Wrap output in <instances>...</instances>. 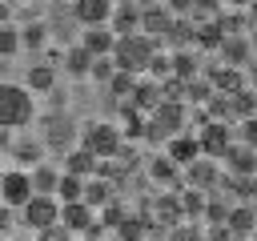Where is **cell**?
I'll return each instance as SVG.
<instances>
[{"label":"cell","instance_id":"cell-30","mask_svg":"<svg viewBox=\"0 0 257 241\" xmlns=\"http://www.w3.org/2000/svg\"><path fill=\"white\" fill-rule=\"evenodd\" d=\"M28 181H32V193H52V189H56V181H60V169H52V165L36 161V165L28 169Z\"/></svg>","mask_w":257,"mask_h":241},{"label":"cell","instance_id":"cell-31","mask_svg":"<svg viewBox=\"0 0 257 241\" xmlns=\"http://www.w3.org/2000/svg\"><path fill=\"white\" fill-rule=\"evenodd\" d=\"M177 201H181V217H189V221H201V209H205V189H193V185H185V189L177 193Z\"/></svg>","mask_w":257,"mask_h":241},{"label":"cell","instance_id":"cell-47","mask_svg":"<svg viewBox=\"0 0 257 241\" xmlns=\"http://www.w3.org/2000/svg\"><path fill=\"white\" fill-rule=\"evenodd\" d=\"M245 84H249V88H257V56L245 64Z\"/></svg>","mask_w":257,"mask_h":241},{"label":"cell","instance_id":"cell-17","mask_svg":"<svg viewBox=\"0 0 257 241\" xmlns=\"http://www.w3.org/2000/svg\"><path fill=\"white\" fill-rule=\"evenodd\" d=\"M145 173H149V181L161 185V189H177V181H181V165L169 161V153H157V157L145 165Z\"/></svg>","mask_w":257,"mask_h":241},{"label":"cell","instance_id":"cell-32","mask_svg":"<svg viewBox=\"0 0 257 241\" xmlns=\"http://www.w3.org/2000/svg\"><path fill=\"white\" fill-rule=\"evenodd\" d=\"M165 241H205V225H201V221L181 217L177 225H169V229H165Z\"/></svg>","mask_w":257,"mask_h":241},{"label":"cell","instance_id":"cell-26","mask_svg":"<svg viewBox=\"0 0 257 241\" xmlns=\"http://www.w3.org/2000/svg\"><path fill=\"white\" fill-rule=\"evenodd\" d=\"M112 233H116V237H124V241H145V237L153 233V221L128 209V213H124V221H120V225H116Z\"/></svg>","mask_w":257,"mask_h":241},{"label":"cell","instance_id":"cell-19","mask_svg":"<svg viewBox=\"0 0 257 241\" xmlns=\"http://www.w3.org/2000/svg\"><path fill=\"white\" fill-rule=\"evenodd\" d=\"M60 157H64V173H72V177H92V173L100 169V157L88 153L84 145H72V149L60 153Z\"/></svg>","mask_w":257,"mask_h":241},{"label":"cell","instance_id":"cell-59","mask_svg":"<svg viewBox=\"0 0 257 241\" xmlns=\"http://www.w3.org/2000/svg\"><path fill=\"white\" fill-rule=\"evenodd\" d=\"M28 4H40V0H28Z\"/></svg>","mask_w":257,"mask_h":241},{"label":"cell","instance_id":"cell-44","mask_svg":"<svg viewBox=\"0 0 257 241\" xmlns=\"http://www.w3.org/2000/svg\"><path fill=\"white\" fill-rule=\"evenodd\" d=\"M233 233H229V225L225 221H213V225H205V241H229Z\"/></svg>","mask_w":257,"mask_h":241},{"label":"cell","instance_id":"cell-7","mask_svg":"<svg viewBox=\"0 0 257 241\" xmlns=\"http://www.w3.org/2000/svg\"><path fill=\"white\" fill-rule=\"evenodd\" d=\"M28 197H32L28 169H24V165H20V169H4V173H0V201L12 205V209H20Z\"/></svg>","mask_w":257,"mask_h":241},{"label":"cell","instance_id":"cell-2","mask_svg":"<svg viewBox=\"0 0 257 241\" xmlns=\"http://www.w3.org/2000/svg\"><path fill=\"white\" fill-rule=\"evenodd\" d=\"M189 129V112H185V100H157L149 112H145V141L149 145H165L173 133Z\"/></svg>","mask_w":257,"mask_h":241},{"label":"cell","instance_id":"cell-42","mask_svg":"<svg viewBox=\"0 0 257 241\" xmlns=\"http://www.w3.org/2000/svg\"><path fill=\"white\" fill-rule=\"evenodd\" d=\"M36 241H72V233L60 225V221H52V225H44V229H36Z\"/></svg>","mask_w":257,"mask_h":241},{"label":"cell","instance_id":"cell-6","mask_svg":"<svg viewBox=\"0 0 257 241\" xmlns=\"http://www.w3.org/2000/svg\"><path fill=\"white\" fill-rule=\"evenodd\" d=\"M56 213H60V201H56L52 193H32V197L20 205V225H28V229L36 233V229L52 225Z\"/></svg>","mask_w":257,"mask_h":241},{"label":"cell","instance_id":"cell-38","mask_svg":"<svg viewBox=\"0 0 257 241\" xmlns=\"http://www.w3.org/2000/svg\"><path fill=\"white\" fill-rule=\"evenodd\" d=\"M233 141H241V145L257 149V112H249V116L233 120Z\"/></svg>","mask_w":257,"mask_h":241},{"label":"cell","instance_id":"cell-16","mask_svg":"<svg viewBox=\"0 0 257 241\" xmlns=\"http://www.w3.org/2000/svg\"><path fill=\"white\" fill-rule=\"evenodd\" d=\"M56 221H60L68 233H84V229L96 221V209H88L84 201H64L60 213H56Z\"/></svg>","mask_w":257,"mask_h":241},{"label":"cell","instance_id":"cell-55","mask_svg":"<svg viewBox=\"0 0 257 241\" xmlns=\"http://www.w3.org/2000/svg\"><path fill=\"white\" fill-rule=\"evenodd\" d=\"M100 241H124V237H116V233H112V237H100Z\"/></svg>","mask_w":257,"mask_h":241},{"label":"cell","instance_id":"cell-53","mask_svg":"<svg viewBox=\"0 0 257 241\" xmlns=\"http://www.w3.org/2000/svg\"><path fill=\"white\" fill-rule=\"evenodd\" d=\"M137 4H141V8H149V4H161V0H137Z\"/></svg>","mask_w":257,"mask_h":241},{"label":"cell","instance_id":"cell-11","mask_svg":"<svg viewBox=\"0 0 257 241\" xmlns=\"http://www.w3.org/2000/svg\"><path fill=\"white\" fill-rule=\"evenodd\" d=\"M217 52H221V64H233V68H245L253 60V48H249L245 32H225L221 44H217Z\"/></svg>","mask_w":257,"mask_h":241},{"label":"cell","instance_id":"cell-3","mask_svg":"<svg viewBox=\"0 0 257 241\" xmlns=\"http://www.w3.org/2000/svg\"><path fill=\"white\" fill-rule=\"evenodd\" d=\"M153 52H157V44H153L145 32H124V36H116V40H112V52H108V56H112V64H116V68L137 72V76H141V72L149 68V56H153Z\"/></svg>","mask_w":257,"mask_h":241},{"label":"cell","instance_id":"cell-29","mask_svg":"<svg viewBox=\"0 0 257 241\" xmlns=\"http://www.w3.org/2000/svg\"><path fill=\"white\" fill-rule=\"evenodd\" d=\"M120 116H124L120 137H128V141H145V112H141V108H133L128 100H120Z\"/></svg>","mask_w":257,"mask_h":241},{"label":"cell","instance_id":"cell-21","mask_svg":"<svg viewBox=\"0 0 257 241\" xmlns=\"http://www.w3.org/2000/svg\"><path fill=\"white\" fill-rule=\"evenodd\" d=\"M8 149V157L16 161V165H36L40 157H44V141L40 137H28V133H20L12 145H4Z\"/></svg>","mask_w":257,"mask_h":241},{"label":"cell","instance_id":"cell-37","mask_svg":"<svg viewBox=\"0 0 257 241\" xmlns=\"http://www.w3.org/2000/svg\"><path fill=\"white\" fill-rule=\"evenodd\" d=\"M124 213H128V209H124V201H120V197H112L108 205H100V209H96V221H100L104 229H116V225L124 221Z\"/></svg>","mask_w":257,"mask_h":241},{"label":"cell","instance_id":"cell-39","mask_svg":"<svg viewBox=\"0 0 257 241\" xmlns=\"http://www.w3.org/2000/svg\"><path fill=\"white\" fill-rule=\"evenodd\" d=\"M16 52H20V28L12 20H4L0 24V56H16Z\"/></svg>","mask_w":257,"mask_h":241},{"label":"cell","instance_id":"cell-27","mask_svg":"<svg viewBox=\"0 0 257 241\" xmlns=\"http://www.w3.org/2000/svg\"><path fill=\"white\" fill-rule=\"evenodd\" d=\"M88 64H92V52H88L84 44L64 48V72H68L72 80H84V76H88Z\"/></svg>","mask_w":257,"mask_h":241},{"label":"cell","instance_id":"cell-52","mask_svg":"<svg viewBox=\"0 0 257 241\" xmlns=\"http://www.w3.org/2000/svg\"><path fill=\"white\" fill-rule=\"evenodd\" d=\"M221 4H225V8H245L249 0H221Z\"/></svg>","mask_w":257,"mask_h":241},{"label":"cell","instance_id":"cell-40","mask_svg":"<svg viewBox=\"0 0 257 241\" xmlns=\"http://www.w3.org/2000/svg\"><path fill=\"white\" fill-rule=\"evenodd\" d=\"M116 72V64H112V56L108 52H100V56H92V64H88V76L96 80V84H104L108 76Z\"/></svg>","mask_w":257,"mask_h":241},{"label":"cell","instance_id":"cell-51","mask_svg":"<svg viewBox=\"0 0 257 241\" xmlns=\"http://www.w3.org/2000/svg\"><path fill=\"white\" fill-rule=\"evenodd\" d=\"M245 8H249V24H257V0H249Z\"/></svg>","mask_w":257,"mask_h":241},{"label":"cell","instance_id":"cell-4","mask_svg":"<svg viewBox=\"0 0 257 241\" xmlns=\"http://www.w3.org/2000/svg\"><path fill=\"white\" fill-rule=\"evenodd\" d=\"M76 145H84V149L96 153V157H112V153L124 145V137H120V125H112V120H92V125L80 129V141H76Z\"/></svg>","mask_w":257,"mask_h":241},{"label":"cell","instance_id":"cell-18","mask_svg":"<svg viewBox=\"0 0 257 241\" xmlns=\"http://www.w3.org/2000/svg\"><path fill=\"white\" fill-rule=\"evenodd\" d=\"M137 20H141V4H137V0H112L108 28H112L116 36H124V32H137Z\"/></svg>","mask_w":257,"mask_h":241},{"label":"cell","instance_id":"cell-60","mask_svg":"<svg viewBox=\"0 0 257 241\" xmlns=\"http://www.w3.org/2000/svg\"><path fill=\"white\" fill-rule=\"evenodd\" d=\"M0 241H4V237H0Z\"/></svg>","mask_w":257,"mask_h":241},{"label":"cell","instance_id":"cell-10","mask_svg":"<svg viewBox=\"0 0 257 241\" xmlns=\"http://www.w3.org/2000/svg\"><path fill=\"white\" fill-rule=\"evenodd\" d=\"M217 181H221V161L217 157H193L189 165H185V185H193V189H217Z\"/></svg>","mask_w":257,"mask_h":241},{"label":"cell","instance_id":"cell-56","mask_svg":"<svg viewBox=\"0 0 257 241\" xmlns=\"http://www.w3.org/2000/svg\"><path fill=\"white\" fill-rule=\"evenodd\" d=\"M249 241H257V225H253V233H249Z\"/></svg>","mask_w":257,"mask_h":241},{"label":"cell","instance_id":"cell-20","mask_svg":"<svg viewBox=\"0 0 257 241\" xmlns=\"http://www.w3.org/2000/svg\"><path fill=\"white\" fill-rule=\"evenodd\" d=\"M225 225H229L233 237H249L253 225H257V205H249V201H233V209L225 213Z\"/></svg>","mask_w":257,"mask_h":241},{"label":"cell","instance_id":"cell-45","mask_svg":"<svg viewBox=\"0 0 257 241\" xmlns=\"http://www.w3.org/2000/svg\"><path fill=\"white\" fill-rule=\"evenodd\" d=\"M12 225H16V209H12V205H4V201H0V237H4V233H8V229H12Z\"/></svg>","mask_w":257,"mask_h":241},{"label":"cell","instance_id":"cell-46","mask_svg":"<svg viewBox=\"0 0 257 241\" xmlns=\"http://www.w3.org/2000/svg\"><path fill=\"white\" fill-rule=\"evenodd\" d=\"M165 8H169L173 16H189V12H193V0H165Z\"/></svg>","mask_w":257,"mask_h":241},{"label":"cell","instance_id":"cell-35","mask_svg":"<svg viewBox=\"0 0 257 241\" xmlns=\"http://www.w3.org/2000/svg\"><path fill=\"white\" fill-rule=\"evenodd\" d=\"M48 24L44 20H36V24H24L20 28V48H28V52H36V48H44V40H48Z\"/></svg>","mask_w":257,"mask_h":241},{"label":"cell","instance_id":"cell-15","mask_svg":"<svg viewBox=\"0 0 257 241\" xmlns=\"http://www.w3.org/2000/svg\"><path fill=\"white\" fill-rule=\"evenodd\" d=\"M165 153H169V161H177L181 169L193 161V157H201V145H197V133H189V129H181V133H173L169 141H165Z\"/></svg>","mask_w":257,"mask_h":241},{"label":"cell","instance_id":"cell-49","mask_svg":"<svg viewBox=\"0 0 257 241\" xmlns=\"http://www.w3.org/2000/svg\"><path fill=\"white\" fill-rule=\"evenodd\" d=\"M4 20H12V4H8V0H0V24H4Z\"/></svg>","mask_w":257,"mask_h":241},{"label":"cell","instance_id":"cell-36","mask_svg":"<svg viewBox=\"0 0 257 241\" xmlns=\"http://www.w3.org/2000/svg\"><path fill=\"white\" fill-rule=\"evenodd\" d=\"M133 84H137V72H124V68H116V72L104 80V88H108L112 100H124V96L133 92Z\"/></svg>","mask_w":257,"mask_h":241},{"label":"cell","instance_id":"cell-50","mask_svg":"<svg viewBox=\"0 0 257 241\" xmlns=\"http://www.w3.org/2000/svg\"><path fill=\"white\" fill-rule=\"evenodd\" d=\"M245 36H249V48H253V56H257V24H249V32H245Z\"/></svg>","mask_w":257,"mask_h":241},{"label":"cell","instance_id":"cell-41","mask_svg":"<svg viewBox=\"0 0 257 241\" xmlns=\"http://www.w3.org/2000/svg\"><path fill=\"white\" fill-rule=\"evenodd\" d=\"M145 72H149L153 80L169 76V72H173V64H169V52H153V56H149V68H145Z\"/></svg>","mask_w":257,"mask_h":241},{"label":"cell","instance_id":"cell-14","mask_svg":"<svg viewBox=\"0 0 257 241\" xmlns=\"http://www.w3.org/2000/svg\"><path fill=\"white\" fill-rule=\"evenodd\" d=\"M201 72L209 76L213 92H237V88H245V68H233V64H209V68H201Z\"/></svg>","mask_w":257,"mask_h":241},{"label":"cell","instance_id":"cell-58","mask_svg":"<svg viewBox=\"0 0 257 241\" xmlns=\"http://www.w3.org/2000/svg\"><path fill=\"white\" fill-rule=\"evenodd\" d=\"M253 173H257V161H253Z\"/></svg>","mask_w":257,"mask_h":241},{"label":"cell","instance_id":"cell-8","mask_svg":"<svg viewBox=\"0 0 257 241\" xmlns=\"http://www.w3.org/2000/svg\"><path fill=\"white\" fill-rule=\"evenodd\" d=\"M173 28V12L165 8V0L161 4H149V8H141V20H137V32H145L153 44H165V32Z\"/></svg>","mask_w":257,"mask_h":241},{"label":"cell","instance_id":"cell-28","mask_svg":"<svg viewBox=\"0 0 257 241\" xmlns=\"http://www.w3.org/2000/svg\"><path fill=\"white\" fill-rule=\"evenodd\" d=\"M169 64H173V76H181V80H189V76L201 72V56L193 48H173L169 52Z\"/></svg>","mask_w":257,"mask_h":241},{"label":"cell","instance_id":"cell-48","mask_svg":"<svg viewBox=\"0 0 257 241\" xmlns=\"http://www.w3.org/2000/svg\"><path fill=\"white\" fill-rule=\"evenodd\" d=\"M245 201H249V205H257V173L249 177V193H245Z\"/></svg>","mask_w":257,"mask_h":241},{"label":"cell","instance_id":"cell-24","mask_svg":"<svg viewBox=\"0 0 257 241\" xmlns=\"http://www.w3.org/2000/svg\"><path fill=\"white\" fill-rule=\"evenodd\" d=\"M133 108H141V112H149L157 100H161V84L153 80V76H137V84H133V92L124 96Z\"/></svg>","mask_w":257,"mask_h":241},{"label":"cell","instance_id":"cell-43","mask_svg":"<svg viewBox=\"0 0 257 241\" xmlns=\"http://www.w3.org/2000/svg\"><path fill=\"white\" fill-rule=\"evenodd\" d=\"M221 8H225L221 0H193V12H189V16H193V20H205V16H217Z\"/></svg>","mask_w":257,"mask_h":241},{"label":"cell","instance_id":"cell-1","mask_svg":"<svg viewBox=\"0 0 257 241\" xmlns=\"http://www.w3.org/2000/svg\"><path fill=\"white\" fill-rule=\"evenodd\" d=\"M32 116H36V92L28 84L0 80V129L20 133L24 125H32Z\"/></svg>","mask_w":257,"mask_h":241},{"label":"cell","instance_id":"cell-33","mask_svg":"<svg viewBox=\"0 0 257 241\" xmlns=\"http://www.w3.org/2000/svg\"><path fill=\"white\" fill-rule=\"evenodd\" d=\"M28 88L32 92H52L56 88V68L52 64H28Z\"/></svg>","mask_w":257,"mask_h":241},{"label":"cell","instance_id":"cell-54","mask_svg":"<svg viewBox=\"0 0 257 241\" xmlns=\"http://www.w3.org/2000/svg\"><path fill=\"white\" fill-rule=\"evenodd\" d=\"M4 145H8V137H4V129H0V153H4Z\"/></svg>","mask_w":257,"mask_h":241},{"label":"cell","instance_id":"cell-34","mask_svg":"<svg viewBox=\"0 0 257 241\" xmlns=\"http://www.w3.org/2000/svg\"><path fill=\"white\" fill-rule=\"evenodd\" d=\"M80 193H84V177H72V173H60V181H56V189H52V197L64 205V201H80Z\"/></svg>","mask_w":257,"mask_h":241},{"label":"cell","instance_id":"cell-5","mask_svg":"<svg viewBox=\"0 0 257 241\" xmlns=\"http://www.w3.org/2000/svg\"><path fill=\"white\" fill-rule=\"evenodd\" d=\"M40 141H44L48 153H68V149L80 141V125H76L72 116H64V112H52V116L44 120V129H40Z\"/></svg>","mask_w":257,"mask_h":241},{"label":"cell","instance_id":"cell-9","mask_svg":"<svg viewBox=\"0 0 257 241\" xmlns=\"http://www.w3.org/2000/svg\"><path fill=\"white\" fill-rule=\"evenodd\" d=\"M197 145H201L205 157H221V153L233 145V125H225V120H205V125L197 129Z\"/></svg>","mask_w":257,"mask_h":241},{"label":"cell","instance_id":"cell-12","mask_svg":"<svg viewBox=\"0 0 257 241\" xmlns=\"http://www.w3.org/2000/svg\"><path fill=\"white\" fill-rule=\"evenodd\" d=\"M221 169L225 173H241V177H253V161H257V149H249V145H241V141H233L221 157Z\"/></svg>","mask_w":257,"mask_h":241},{"label":"cell","instance_id":"cell-57","mask_svg":"<svg viewBox=\"0 0 257 241\" xmlns=\"http://www.w3.org/2000/svg\"><path fill=\"white\" fill-rule=\"evenodd\" d=\"M16 241H36V237H16Z\"/></svg>","mask_w":257,"mask_h":241},{"label":"cell","instance_id":"cell-25","mask_svg":"<svg viewBox=\"0 0 257 241\" xmlns=\"http://www.w3.org/2000/svg\"><path fill=\"white\" fill-rule=\"evenodd\" d=\"M193 36H197V20H193V16H173V28L165 32V44H173V48H193Z\"/></svg>","mask_w":257,"mask_h":241},{"label":"cell","instance_id":"cell-13","mask_svg":"<svg viewBox=\"0 0 257 241\" xmlns=\"http://www.w3.org/2000/svg\"><path fill=\"white\" fill-rule=\"evenodd\" d=\"M116 189H120L116 181H108V177L92 173V177H84V193H80V201H84L88 209H100V205H108L112 197H120Z\"/></svg>","mask_w":257,"mask_h":241},{"label":"cell","instance_id":"cell-23","mask_svg":"<svg viewBox=\"0 0 257 241\" xmlns=\"http://www.w3.org/2000/svg\"><path fill=\"white\" fill-rule=\"evenodd\" d=\"M112 40H116V32H112L108 24H84V32H80V44H84L92 56L112 52Z\"/></svg>","mask_w":257,"mask_h":241},{"label":"cell","instance_id":"cell-22","mask_svg":"<svg viewBox=\"0 0 257 241\" xmlns=\"http://www.w3.org/2000/svg\"><path fill=\"white\" fill-rule=\"evenodd\" d=\"M108 12H112V0H72V16L76 24H108Z\"/></svg>","mask_w":257,"mask_h":241}]
</instances>
